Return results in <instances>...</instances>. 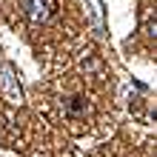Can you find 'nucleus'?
<instances>
[{"label":"nucleus","instance_id":"1","mask_svg":"<svg viewBox=\"0 0 157 157\" xmlns=\"http://www.w3.org/2000/svg\"><path fill=\"white\" fill-rule=\"evenodd\" d=\"M23 12L29 23H46L57 14V0H23Z\"/></svg>","mask_w":157,"mask_h":157},{"label":"nucleus","instance_id":"2","mask_svg":"<svg viewBox=\"0 0 157 157\" xmlns=\"http://www.w3.org/2000/svg\"><path fill=\"white\" fill-rule=\"evenodd\" d=\"M66 112H69L71 117H77V114H83V112H86V100H83V97H71L69 103H66Z\"/></svg>","mask_w":157,"mask_h":157}]
</instances>
